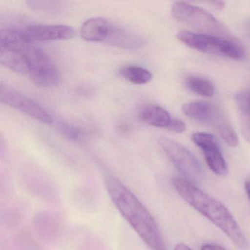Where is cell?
Instances as JSON below:
<instances>
[{"instance_id": "obj_1", "label": "cell", "mask_w": 250, "mask_h": 250, "mask_svg": "<svg viewBox=\"0 0 250 250\" xmlns=\"http://www.w3.org/2000/svg\"><path fill=\"white\" fill-rule=\"evenodd\" d=\"M106 189L123 217L151 250H166L162 232L151 213L118 178L107 176Z\"/></svg>"}, {"instance_id": "obj_2", "label": "cell", "mask_w": 250, "mask_h": 250, "mask_svg": "<svg viewBox=\"0 0 250 250\" xmlns=\"http://www.w3.org/2000/svg\"><path fill=\"white\" fill-rule=\"evenodd\" d=\"M172 184L188 205L219 228L237 247L244 248L247 246L244 232L225 205L186 179L175 178Z\"/></svg>"}, {"instance_id": "obj_3", "label": "cell", "mask_w": 250, "mask_h": 250, "mask_svg": "<svg viewBox=\"0 0 250 250\" xmlns=\"http://www.w3.org/2000/svg\"><path fill=\"white\" fill-rule=\"evenodd\" d=\"M177 38L188 47L199 52L236 61L244 59L246 57L244 46L228 37L181 31L177 34Z\"/></svg>"}, {"instance_id": "obj_4", "label": "cell", "mask_w": 250, "mask_h": 250, "mask_svg": "<svg viewBox=\"0 0 250 250\" xmlns=\"http://www.w3.org/2000/svg\"><path fill=\"white\" fill-rule=\"evenodd\" d=\"M182 112L188 118L213 127L224 141L232 147L238 145L236 133L232 129L225 115L213 104L206 101H196L183 105Z\"/></svg>"}, {"instance_id": "obj_5", "label": "cell", "mask_w": 250, "mask_h": 250, "mask_svg": "<svg viewBox=\"0 0 250 250\" xmlns=\"http://www.w3.org/2000/svg\"><path fill=\"white\" fill-rule=\"evenodd\" d=\"M171 11L177 21L189 26L201 34L222 36L228 33L219 20L200 7L188 2H176L172 5Z\"/></svg>"}, {"instance_id": "obj_6", "label": "cell", "mask_w": 250, "mask_h": 250, "mask_svg": "<svg viewBox=\"0 0 250 250\" xmlns=\"http://www.w3.org/2000/svg\"><path fill=\"white\" fill-rule=\"evenodd\" d=\"M158 143L172 165L187 178V181L194 185L200 182L203 178L201 165L187 147L167 137H160Z\"/></svg>"}, {"instance_id": "obj_7", "label": "cell", "mask_w": 250, "mask_h": 250, "mask_svg": "<svg viewBox=\"0 0 250 250\" xmlns=\"http://www.w3.org/2000/svg\"><path fill=\"white\" fill-rule=\"evenodd\" d=\"M28 64L30 80L41 87H55L60 83V74L50 58L33 42L24 49Z\"/></svg>"}, {"instance_id": "obj_8", "label": "cell", "mask_w": 250, "mask_h": 250, "mask_svg": "<svg viewBox=\"0 0 250 250\" xmlns=\"http://www.w3.org/2000/svg\"><path fill=\"white\" fill-rule=\"evenodd\" d=\"M0 99L2 103L44 124L53 122L52 115L37 102L23 93L1 84Z\"/></svg>"}, {"instance_id": "obj_9", "label": "cell", "mask_w": 250, "mask_h": 250, "mask_svg": "<svg viewBox=\"0 0 250 250\" xmlns=\"http://www.w3.org/2000/svg\"><path fill=\"white\" fill-rule=\"evenodd\" d=\"M191 139L203 152L205 160L210 170L219 176L226 175L228 172V165L216 137L208 133L197 132L193 134Z\"/></svg>"}, {"instance_id": "obj_10", "label": "cell", "mask_w": 250, "mask_h": 250, "mask_svg": "<svg viewBox=\"0 0 250 250\" xmlns=\"http://www.w3.org/2000/svg\"><path fill=\"white\" fill-rule=\"evenodd\" d=\"M24 32L32 42L69 40L75 36L73 27L62 24L33 25L27 27Z\"/></svg>"}, {"instance_id": "obj_11", "label": "cell", "mask_w": 250, "mask_h": 250, "mask_svg": "<svg viewBox=\"0 0 250 250\" xmlns=\"http://www.w3.org/2000/svg\"><path fill=\"white\" fill-rule=\"evenodd\" d=\"M112 26L106 19L95 17L83 23L80 29V35L87 42H105Z\"/></svg>"}, {"instance_id": "obj_12", "label": "cell", "mask_w": 250, "mask_h": 250, "mask_svg": "<svg viewBox=\"0 0 250 250\" xmlns=\"http://www.w3.org/2000/svg\"><path fill=\"white\" fill-rule=\"evenodd\" d=\"M28 43L20 49H10V48L0 46L1 63L11 71H15L22 75H27L28 64H27V58L24 54V49Z\"/></svg>"}, {"instance_id": "obj_13", "label": "cell", "mask_w": 250, "mask_h": 250, "mask_svg": "<svg viewBox=\"0 0 250 250\" xmlns=\"http://www.w3.org/2000/svg\"><path fill=\"white\" fill-rule=\"evenodd\" d=\"M106 43L121 49H134L143 46V41L132 32L112 26Z\"/></svg>"}, {"instance_id": "obj_14", "label": "cell", "mask_w": 250, "mask_h": 250, "mask_svg": "<svg viewBox=\"0 0 250 250\" xmlns=\"http://www.w3.org/2000/svg\"><path fill=\"white\" fill-rule=\"evenodd\" d=\"M139 115L142 121L158 128H169L172 120L166 109L155 104L143 106Z\"/></svg>"}, {"instance_id": "obj_15", "label": "cell", "mask_w": 250, "mask_h": 250, "mask_svg": "<svg viewBox=\"0 0 250 250\" xmlns=\"http://www.w3.org/2000/svg\"><path fill=\"white\" fill-rule=\"evenodd\" d=\"M235 101L238 107L241 133L250 143V87L238 92L235 95Z\"/></svg>"}, {"instance_id": "obj_16", "label": "cell", "mask_w": 250, "mask_h": 250, "mask_svg": "<svg viewBox=\"0 0 250 250\" xmlns=\"http://www.w3.org/2000/svg\"><path fill=\"white\" fill-rule=\"evenodd\" d=\"M120 75L127 81L135 84H145L151 81V73L143 67L128 65L120 69Z\"/></svg>"}, {"instance_id": "obj_17", "label": "cell", "mask_w": 250, "mask_h": 250, "mask_svg": "<svg viewBox=\"0 0 250 250\" xmlns=\"http://www.w3.org/2000/svg\"><path fill=\"white\" fill-rule=\"evenodd\" d=\"M186 85L193 93L204 97H211L214 94V86L210 80L199 77L186 79Z\"/></svg>"}, {"instance_id": "obj_18", "label": "cell", "mask_w": 250, "mask_h": 250, "mask_svg": "<svg viewBox=\"0 0 250 250\" xmlns=\"http://www.w3.org/2000/svg\"><path fill=\"white\" fill-rule=\"evenodd\" d=\"M58 128L61 134H63L69 140H80L83 137V134L80 129L67 123H59L58 124Z\"/></svg>"}, {"instance_id": "obj_19", "label": "cell", "mask_w": 250, "mask_h": 250, "mask_svg": "<svg viewBox=\"0 0 250 250\" xmlns=\"http://www.w3.org/2000/svg\"><path fill=\"white\" fill-rule=\"evenodd\" d=\"M171 131L178 134H182L186 130V125L184 121L180 119H172L169 128Z\"/></svg>"}, {"instance_id": "obj_20", "label": "cell", "mask_w": 250, "mask_h": 250, "mask_svg": "<svg viewBox=\"0 0 250 250\" xmlns=\"http://www.w3.org/2000/svg\"><path fill=\"white\" fill-rule=\"evenodd\" d=\"M201 250H226L216 244H206L202 247Z\"/></svg>"}, {"instance_id": "obj_21", "label": "cell", "mask_w": 250, "mask_h": 250, "mask_svg": "<svg viewBox=\"0 0 250 250\" xmlns=\"http://www.w3.org/2000/svg\"><path fill=\"white\" fill-rule=\"evenodd\" d=\"M213 8L217 10H222V8H225V2H222V1H214V2H208Z\"/></svg>"}, {"instance_id": "obj_22", "label": "cell", "mask_w": 250, "mask_h": 250, "mask_svg": "<svg viewBox=\"0 0 250 250\" xmlns=\"http://www.w3.org/2000/svg\"><path fill=\"white\" fill-rule=\"evenodd\" d=\"M244 188H245L246 192H247V196L250 200V176L246 179Z\"/></svg>"}, {"instance_id": "obj_23", "label": "cell", "mask_w": 250, "mask_h": 250, "mask_svg": "<svg viewBox=\"0 0 250 250\" xmlns=\"http://www.w3.org/2000/svg\"><path fill=\"white\" fill-rule=\"evenodd\" d=\"M174 250H192L191 248H190L188 246L186 245L185 244H183V243H180V244H177L175 246V249Z\"/></svg>"}]
</instances>
